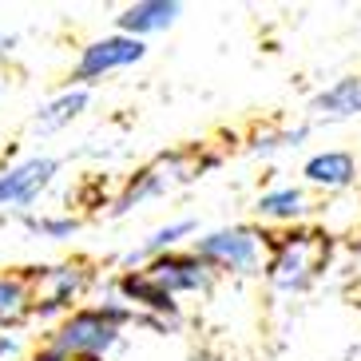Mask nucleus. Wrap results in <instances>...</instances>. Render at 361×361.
Instances as JSON below:
<instances>
[{
    "label": "nucleus",
    "mask_w": 361,
    "mask_h": 361,
    "mask_svg": "<svg viewBox=\"0 0 361 361\" xmlns=\"http://www.w3.org/2000/svg\"><path fill=\"white\" fill-rule=\"evenodd\" d=\"M32 278L28 266L0 270V334H20L32 322Z\"/></svg>",
    "instance_id": "obj_14"
},
{
    "label": "nucleus",
    "mask_w": 361,
    "mask_h": 361,
    "mask_svg": "<svg viewBox=\"0 0 361 361\" xmlns=\"http://www.w3.org/2000/svg\"><path fill=\"white\" fill-rule=\"evenodd\" d=\"M16 40H20V36H0V64H4V60H8L12 52H16Z\"/></svg>",
    "instance_id": "obj_19"
},
{
    "label": "nucleus",
    "mask_w": 361,
    "mask_h": 361,
    "mask_svg": "<svg viewBox=\"0 0 361 361\" xmlns=\"http://www.w3.org/2000/svg\"><path fill=\"white\" fill-rule=\"evenodd\" d=\"M131 322L147 318L131 314L119 298H107L99 306H75L68 318L48 326L28 361H104L123 341V329ZM147 326H159V322H147Z\"/></svg>",
    "instance_id": "obj_1"
},
{
    "label": "nucleus",
    "mask_w": 361,
    "mask_h": 361,
    "mask_svg": "<svg viewBox=\"0 0 361 361\" xmlns=\"http://www.w3.org/2000/svg\"><path fill=\"white\" fill-rule=\"evenodd\" d=\"M64 163L56 155H28L0 171V211L8 214H28L40 202V195L56 183Z\"/></svg>",
    "instance_id": "obj_7"
},
{
    "label": "nucleus",
    "mask_w": 361,
    "mask_h": 361,
    "mask_svg": "<svg viewBox=\"0 0 361 361\" xmlns=\"http://www.w3.org/2000/svg\"><path fill=\"white\" fill-rule=\"evenodd\" d=\"M255 226H282V231H290V226H302L310 219V211H314V202H310V191L302 187V183H278V187H266L262 195L255 199Z\"/></svg>",
    "instance_id": "obj_11"
},
{
    "label": "nucleus",
    "mask_w": 361,
    "mask_h": 361,
    "mask_svg": "<svg viewBox=\"0 0 361 361\" xmlns=\"http://www.w3.org/2000/svg\"><path fill=\"white\" fill-rule=\"evenodd\" d=\"M357 179H361V159L350 147L314 151V155L302 163V187H306V191L341 195V191H350Z\"/></svg>",
    "instance_id": "obj_10"
},
{
    "label": "nucleus",
    "mask_w": 361,
    "mask_h": 361,
    "mask_svg": "<svg viewBox=\"0 0 361 361\" xmlns=\"http://www.w3.org/2000/svg\"><path fill=\"white\" fill-rule=\"evenodd\" d=\"M334 234L318 226H290L282 234H266L262 278L278 294H306L334 266Z\"/></svg>",
    "instance_id": "obj_2"
},
{
    "label": "nucleus",
    "mask_w": 361,
    "mask_h": 361,
    "mask_svg": "<svg viewBox=\"0 0 361 361\" xmlns=\"http://www.w3.org/2000/svg\"><path fill=\"white\" fill-rule=\"evenodd\" d=\"M214 278L234 274V278H250L262 274V258H266V231L255 223H226L214 231H202L187 246Z\"/></svg>",
    "instance_id": "obj_4"
},
{
    "label": "nucleus",
    "mask_w": 361,
    "mask_h": 361,
    "mask_svg": "<svg viewBox=\"0 0 361 361\" xmlns=\"http://www.w3.org/2000/svg\"><path fill=\"white\" fill-rule=\"evenodd\" d=\"M143 60H147V44L143 40L107 32V36H99V40L80 48L64 87H87V92H92L96 84H104L107 75L123 72V68H135V64H143Z\"/></svg>",
    "instance_id": "obj_6"
},
{
    "label": "nucleus",
    "mask_w": 361,
    "mask_h": 361,
    "mask_svg": "<svg viewBox=\"0 0 361 361\" xmlns=\"http://www.w3.org/2000/svg\"><path fill=\"white\" fill-rule=\"evenodd\" d=\"M139 270H143V274H147L163 294L175 298V302H179V298H207V294H211V286H214V274L191 255V250H187V246L167 250V255H159V258H151V262H143Z\"/></svg>",
    "instance_id": "obj_8"
},
{
    "label": "nucleus",
    "mask_w": 361,
    "mask_h": 361,
    "mask_svg": "<svg viewBox=\"0 0 361 361\" xmlns=\"http://www.w3.org/2000/svg\"><path fill=\"white\" fill-rule=\"evenodd\" d=\"M214 163H219L214 155H207V159H202L199 147L163 151V155H155L151 163H143V167H139L128 183H123V191H119L116 202H111V219H123V214H131L135 207H143V202L179 191V187L195 183L202 171L214 167Z\"/></svg>",
    "instance_id": "obj_3"
},
{
    "label": "nucleus",
    "mask_w": 361,
    "mask_h": 361,
    "mask_svg": "<svg viewBox=\"0 0 361 361\" xmlns=\"http://www.w3.org/2000/svg\"><path fill=\"white\" fill-rule=\"evenodd\" d=\"M357 310H361V298H357Z\"/></svg>",
    "instance_id": "obj_21"
},
{
    "label": "nucleus",
    "mask_w": 361,
    "mask_h": 361,
    "mask_svg": "<svg viewBox=\"0 0 361 361\" xmlns=\"http://www.w3.org/2000/svg\"><path fill=\"white\" fill-rule=\"evenodd\" d=\"M350 250H353V258H357V262H361V231L353 234V243H350Z\"/></svg>",
    "instance_id": "obj_20"
},
{
    "label": "nucleus",
    "mask_w": 361,
    "mask_h": 361,
    "mask_svg": "<svg viewBox=\"0 0 361 361\" xmlns=\"http://www.w3.org/2000/svg\"><path fill=\"white\" fill-rule=\"evenodd\" d=\"M195 234H199V219H195V214H179V219L155 226V231H151L147 238H143V243L123 258V266H128V270H139V266L151 262V258L167 255V250H179L183 243H191Z\"/></svg>",
    "instance_id": "obj_16"
},
{
    "label": "nucleus",
    "mask_w": 361,
    "mask_h": 361,
    "mask_svg": "<svg viewBox=\"0 0 361 361\" xmlns=\"http://www.w3.org/2000/svg\"><path fill=\"white\" fill-rule=\"evenodd\" d=\"M28 278H32V298H36L32 322L56 326L96 286V266L87 258H68V262H52V266H28Z\"/></svg>",
    "instance_id": "obj_5"
},
{
    "label": "nucleus",
    "mask_w": 361,
    "mask_h": 361,
    "mask_svg": "<svg viewBox=\"0 0 361 361\" xmlns=\"http://www.w3.org/2000/svg\"><path fill=\"white\" fill-rule=\"evenodd\" d=\"M116 298L131 314H139L147 322H159V326H179V318H183V306L171 294H163L143 270H123L116 278Z\"/></svg>",
    "instance_id": "obj_9"
},
{
    "label": "nucleus",
    "mask_w": 361,
    "mask_h": 361,
    "mask_svg": "<svg viewBox=\"0 0 361 361\" xmlns=\"http://www.w3.org/2000/svg\"><path fill=\"white\" fill-rule=\"evenodd\" d=\"M0 87H4V80H0Z\"/></svg>",
    "instance_id": "obj_22"
},
{
    "label": "nucleus",
    "mask_w": 361,
    "mask_h": 361,
    "mask_svg": "<svg viewBox=\"0 0 361 361\" xmlns=\"http://www.w3.org/2000/svg\"><path fill=\"white\" fill-rule=\"evenodd\" d=\"M183 16V4L179 0H135L116 16V32L119 36H131V40H143L147 44L151 36L175 28Z\"/></svg>",
    "instance_id": "obj_12"
},
{
    "label": "nucleus",
    "mask_w": 361,
    "mask_h": 361,
    "mask_svg": "<svg viewBox=\"0 0 361 361\" xmlns=\"http://www.w3.org/2000/svg\"><path fill=\"white\" fill-rule=\"evenodd\" d=\"M310 123H298V128H282V131H262V135L250 143V155H262V159H270V155H278V151H290V147H302L310 139Z\"/></svg>",
    "instance_id": "obj_18"
},
{
    "label": "nucleus",
    "mask_w": 361,
    "mask_h": 361,
    "mask_svg": "<svg viewBox=\"0 0 361 361\" xmlns=\"http://www.w3.org/2000/svg\"><path fill=\"white\" fill-rule=\"evenodd\" d=\"M87 104H92V92H87V87H60L52 99H44V104L36 107L32 131L36 135H56V131L72 128L75 119L87 111Z\"/></svg>",
    "instance_id": "obj_15"
},
{
    "label": "nucleus",
    "mask_w": 361,
    "mask_h": 361,
    "mask_svg": "<svg viewBox=\"0 0 361 361\" xmlns=\"http://www.w3.org/2000/svg\"><path fill=\"white\" fill-rule=\"evenodd\" d=\"M310 128L314 123H341V119L361 116V75H341L326 84L318 96L310 99Z\"/></svg>",
    "instance_id": "obj_13"
},
{
    "label": "nucleus",
    "mask_w": 361,
    "mask_h": 361,
    "mask_svg": "<svg viewBox=\"0 0 361 361\" xmlns=\"http://www.w3.org/2000/svg\"><path fill=\"white\" fill-rule=\"evenodd\" d=\"M16 219H20V226L28 234H32V238H48V243H68V238H75V234H80V219H75V214H16Z\"/></svg>",
    "instance_id": "obj_17"
}]
</instances>
